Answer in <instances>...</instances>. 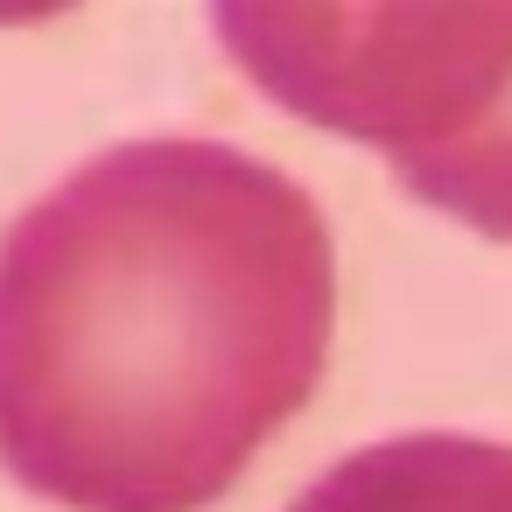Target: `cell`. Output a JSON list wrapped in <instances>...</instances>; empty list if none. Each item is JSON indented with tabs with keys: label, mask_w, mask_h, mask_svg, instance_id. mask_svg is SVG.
Returning a JSON list of instances; mask_svg holds the SVG:
<instances>
[{
	"label": "cell",
	"mask_w": 512,
	"mask_h": 512,
	"mask_svg": "<svg viewBox=\"0 0 512 512\" xmlns=\"http://www.w3.org/2000/svg\"><path fill=\"white\" fill-rule=\"evenodd\" d=\"M288 512H512V442L442 428L365 442Z\"/></svg>",
	"instance_id": "cell-3"
},
{
	"label": "cell",
	"mask_w": 512,
	"mask_h": 512,
	"mask_svg": "<svg viewBox=\"0 0 512 512\" xmlns=\"http://www.w3.org/2000/svg\"><path fill=\"white\" fill-rule=\"evenodd\" d=\"M232 64L484 239H512V0L449 8H274L211 15Z\"/></svg>",
	"instance_id": "cell-2"
},
{
	"label": "cell",
	"mask_w": 512,
	"mask_h": 512,
	"mask_svg": "<svg viewBox=\"0 0 512 512\" xmlns=\"http://www.w3.org/2000/svg\"><path fill=\"white\" fill-rule=\"evenodd\" d=\"M316 197L232 141H120L0 239V463L64 512H204L330 365Z\"/></svg>",
	"instance_id": "cell-1"
}]
</instances>
